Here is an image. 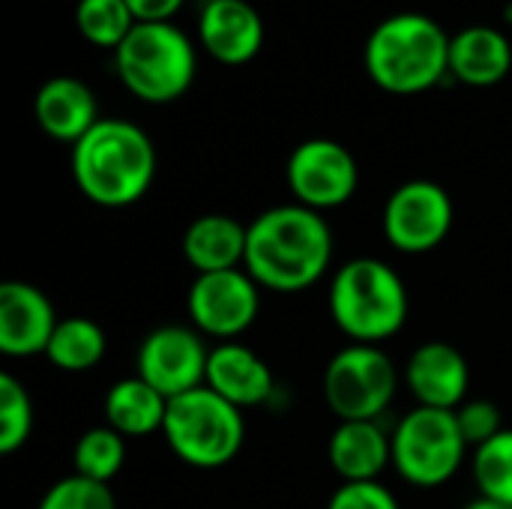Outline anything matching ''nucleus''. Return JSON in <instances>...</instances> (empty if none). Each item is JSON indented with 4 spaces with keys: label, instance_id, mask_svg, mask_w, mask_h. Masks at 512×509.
<instances>
[{
    "label": "nucleus",
    "instance_id": "obj_1",
    "mask_svg": "<svg viewBox=\"0 0 512 509\" xmlns=\"http://www.w3.org/2000/svg\"><path fill=\"white\" fill-rule=\"evenodd\" d=\"M333 261V231L318 210L279 204L249 222L243 270L267 291L297 294L312 288Z\"/></svg>",
    "mask_w": 512,
    "mask_h": 509
},
{
    "label": "nucleus",
    "instance_id": "obj_2",
    "mask_svg": "<svg viewBox=\"0 0 512 509\" xmlns=\"http://www.w3.org/2000/svg\"><path fill=\"white\" fill-rule=\"evenodd\" d=\"M72 177L81 195L117 210L141 201L156 177V147L132 120L102 117L72 147Z\"/></svg>",
    "mask_w": 512,
    "mask_h": 509
},
{
    "label": "nucleus",
    "instance_id": "obj_3",
    "mask_svg": "<svg viewBox=\"0 0 512 509\" xmlns=\"http://www.w3.org/2000/svg\"><path fill=\"white\" fill-rule=\"evenodd\" d=\"M363 63L384 93L417 96L450 75V36L432 15L396 12L369 33Z\"/></svg>",
    "mask_w": 512,
    "mask_h": 509
},
{
    "label": "nucleus",
    "instance_id": "obj_4",
    "mask_svg": "<svg viewBox=\"0 0 512 509\" xmlns=\"http://www.w3.org/2000/svg\"><path fill=\"white\" fill-rule=\"evenodd\" d=\"M330 318L357 345L393 339L411 312L408 285L381 258H351L330 282Z\"/></svg>",
    "mask_w": 512,
    "mask_h": 509
},
{
    "label": "nucleus",
    "instance_id": "obj_5",
    "mask_svg": "<svg viewBox=\"0 0 512 509\" xmlns=\"http://www.w3.org/2000/svg\"><path fill=\"white\" fill-rule=\"evenodd\" d=\"M114 69L135 99L165 105L192 87L198 54L192 39L174 21L135 24L114 51Z\"/></svg>",
    "mask_w": 512,
    "mask_h": 509
},
{
    "label": "nucleus",
    "instance_id": "obj_6",
    "mask_svg": "<svg viewBox=\"0 0 512 509\" xmlns=\"http://www.w3.org/2000/svg\"><path fill=\"white\" fill-rule=\"evenodd\" d=\"M162 435L183 465L216 471L240 456L246 423L240 408L216 396L210 387H198L168 402Z\"/></svg>",
    "mask_w": 512,
    "mask_h": 509
},
{
    "label": "nucleus",
    "instance_id": "obj_7",
    "mask_svg": "<svg viewBox=\"0 0 512 509\" xmlns=\"http://www.w3.org/2000/svg\"><path fill=\"white\" fill-rule=\"evenodd\" d=\"M468 450L471 447L462 438L456 411L417 405L393 432V468L417 489H438L450 483Z\"/></svg>",
    "mask_w": 512,
    "mask_h": 509
},
{
    "label": "nucleus",
    "instance_id": "obj_8",
    "mask_svg": "<svg viewBox=\"0 0 512 509\" xmlns=\"http://www.w3.org/2000/svg\"><path fill=\"white\" fill-rule=\"evenodd\" d=\"M399 390V372L381 345H345L324 369V402L339 423L378 420Z\"/></svg>",
    "mask_w": 512,
    "mask_h": 509
},
{
    "label": "nucleus",
    "instance_id": "obj_9",
    "mask_svg": "<svg viewBox=\"0 0 512 509\" xmlns=\"http://www.w3.org/2000/svg\"><path fill=\"white\" fill-rule=\"evenodd\" d=\"M285 177L297 204L318 213L348 204L360 186L357 159L333 138H309L297 144L288 156Z\"/></svg>",
    "mask_w": 512,
    "mask_h": 509
},
{
    "label": "nucleus",
    "instance_id": "obj_10",
    "mask_svg": "<svg viewBox=\"0 0 512 509\" xmlns=\"http://www.w3.org/2000/svg\"><path fill=\"white\" fill-rule=\"evenodd\" d=\"M453 219V198L432 180H408L384 204V234L390 246L405 255L438 249L453 231Z\"/></svg>",
    "mask_w": 512,
    "mask_h": 509
},
{
    "label": "nucleus",
    "instance_id": "obj_11",
    "mask_svg": "<svg viewBox=\"0 0 512 509\" xmlns=\"http://www.w3.org/2000/svg\"><path fill=\"white\" fill-rule=\"evenodd\" d=\"M186 309L201 336L234 342L243 336L261 309V285L246 270L201 273L189 285Z\"/></svg>",
    "mask_w": 512,
    "mask_h": 509
},
{
    "label": "nucleus",
    "instance_id": "obj_12",
    "mask_svg": "<svg viewBox=\"0 0 512 509\" xmlns=\"http://www.w3.org/2000/svg\"><path fill=\"white\" fill-rule=\"evenodd\" d=\"M210 351L195 327L165 324L144 336L135 360V375L156 387L168 402L204 387Z\"/></svg>",
    "mask_w": 512,
    "mask_h": 509
},
{
    "label": "nucleus",
    "instance_id": "obj_13",
    "mask_svg": "<svg viewBox=\"0 0 512 509\" xmlns=\"http://www.w3.org/2000/svg\"><path fill=\"white\" fill-rule=\"evenodd\" d=\"M60 318L45 291L30 282L0 285V351L6 357L45 354Z\"/></svg>",
    "mask_w": 512,
    "mask_h": 509
},
{
    "label": "nucleus",
    "instance_id": "obj_14",
    "mask_svg": "<svg viewBox=\"0 0 512 509\" xmlns=\"http://www.w3.org/2000/svg\"><path fill=\"white\" fill-rule=\"evenodd\" d=\"M405 384L417 399V405L456 411L462 402H468L471 369L456 345L435 339L414 348L405 366Z\"/></svg>",
    "mask_w": 512,
    "mask_h": 509
},
{
    "label": "nucleus",
    "instance_id": "obj_15",
    "mask_svg": "<svg viewBox=\"0 0 512 509\" xmlns=\"http://www.w3.org/2000/svg\"><path fill=\"white\" fill-rule=\"evenodd\" d=\"M204 51L222 66H246L264 48V18L249 0H210L198 18Z\"/></svg>",
    "mask_w": 512,
    "mask_h": 509
},
{
    "label": "nucleus",
    "instance_id": "obj_16",
    "mask_svg": "<svg viewBox=\"0 0 512 509\" xmlns=\"http://www.w3.org/2000/svg\"><path fill=\"white\" fill-rule=\"evenodd\" d=\"M33 114L39 129L63 144H78L102 117H99V102L96 93L72 75H57L48 78L33 99Z\"/></svg>",
    "mask_w": 512,
    "mask_h": 509
},
{
    "label": "nucleus",
    "instance_id": "obj_17",
    "mask_svg": "<svg viewBox=\"0 0 512 509\" xmlns=\"http://www.w3.org/2000/svg\"><path fill=\"white\" fill-rule=\"evenodd\" d=\"M204 387L243 411L264 405L273 396L276 381L270 366L252 348L240 342H219L216 348H210Z\"/></svg>",
    "mask_w": 512,
    "mask_h": 509
},
{
    "label": "nucleus",
    "instance_id": "obj_18",
    "mask_svg": "<svg viewBox=\"0 0 512 509\" xmlns=\"http://www.w3.org/2000/svg\"><path fill=\"white\" fill-rule=\"evenodd\" d=\"M327 459L342 483H375L393 465V435L378 420L339 423L330 435Z\"/></svg>",
    "mask_w": 512,
    "mask_h": 509
},
{
    "label": "nucleus",
    "instance_id": "obj_19",
    "mask_svg": "<svg viewBox=\"0 0 512 509\" xmlns=\"http://www.w3.org/2000/svg\"><path fill=\"white\" fill-rule=\"evenodd\" d=\"M246 240L249 225H240L234 216L225 213H204L183 231V258L186 264L201 273H222L240 270L246 261Z\"/></svg>",
    "mask_w": 512,
    "mask_h": 509
},
{
    "label": "nucleus",
    "instance_id": "obj_20",
    "mask_svg": "<svg viewBox=\"0 0 512 509\" xmlns=\"http://www.w3.org/2000/svg\"><path fill=\"white\" fill-rule=\"evenodd\" d=\"M512 69L510 39L489 24H474L450 36V75L468 87H492Z\"/></svg>",
    "mask_w": 512,
    "mask_h": 509
},
{
    "label": "nucleus",
    "instance_id": "obj_21",
    "mask_svg": "<svg viewBox=\"0 0 512 509\" xmlns=\"http://www.w3.org/2000/svg\"><path fill=\"white\" fill-rule=\"evenodd\" d=\"M165 414L168 399L138 375L111 384V390L105 393V420L123 438H144L162 432Z\"/></svg>",
    "mask_w": 512,
    "mask_h": 509
},
{
    "label": "nucleus",
    "instance_id": "obj_22",
    "mask_svg": "<svg viewBox=\"0 0 512 509\" xmlns=\"http://www.w3.org/2000/svg\"><path fill=\"white\" fill-rule=\"evenodd\" d=\"M105 348H108L105 330L90 318L72 315V318H63L57 324L45 357L54 369L81 375V372H90L102 363Z\"/></svg>",
    "mask_w": 512,
    "mask_h": 509
},
{
    "label": "nucleus",
    "instance_id": "obj_23",
    "mask_svg": "<svg viewBox=\"0 0 512 509\" xmlns=\"http://www.w3.org/2000/svg\"><path fill=\"white\" fill-rule=\"evenodd\" d=\"M72 462H75L78 477H87L93 483H111L123 471L126 438L120 432H114L108 423L93 426L78 438V444L72 450Z\"/></svg>",
    "mask_w": 512,
    "mask_h": 509
},
{
    "label": "nucleus",
    "instance_id": "obj_24",
    "mask_svg": "<svg viewBox=\"0 0 512 509\" xmlns=\"http://www.w3.org/2000/svg\"><path fill=\"white\" fill-rule=\"evenodd\" d=\"M135 15L126 0H78L75 6V27L78 33L105 51H117L123 39L135 27Z\"/></svg>",
    "mask_w": 512,
    "mask_h": 509
},
{
    "label": "nucleus",
    "instance_id": "obj_25",
    "mask_svg": "<svg viewBox=\"0 0 512 509\" xmlns=\"http://www.w3.org/2000/svg\"><path fill=\"white\" fill-rule=\"evenodd\" d=\"M474 483L480 498L512 507V429L474 450Z\"/></svg>",
    "mask_w": 512,
    "mask_h": 509
},
{
    "label": "nucleus",
    "instance_id": "obj_26",
    "mask_svg": "<svg viewBox=\"0 0 512 509\" xmlns=\"http://www.w3.org/2000/svg\"><path fill=\"white\" fill-rule=\"evenodd\" d=\"M33 432V402L27 387L3 372L0 375V453L12 456L18 453Z\"/></svg>",
    "mask_w": 512,
    "mask_h": 509
},
{
    "label": "nucleus",
    "instance_id": "obj_27",
    "mask_svg": "<svg viewBox=\"0 0 512 509\" xmlns=\"http://www.w3.org/2000/svg\"><path fill=\"white\" fill-rule=\"evenodd\" d=\"M36 509H117V501L108 483H93L87 477L69 474L42 495Z\"/></svg>",
    "mask_w": 512,
    "mask_h": 509
},
{
    "label": "nucleus",
    "instance_id": "obj_28",
    "mask_svg": "<svg viewBox=\"0 0 512 509\" xmlns=\"http://www.w3.org/2000/svg\"><path fill=\"white\" fill-rule=\"evenodd\" d=\"M456 423L462 429V438L471 450L489 444L492 438H498L507 426L501 417V408L492 399H468L456 408Z\"/></svg>",
    "mask_w": 512,
    "mask_h": 509
},
{
    "label": "nucleus",
    "instance_id": "obj_29",
    "mask_svg": "<svg viewBox=\"0 0 512 509\" xmlns=\"http://www.w3.org/2000/svg\"><path fill=\"white\" fill-rule=\"evenodd\" d=\"M327 509H399V501L378 480L375 483H342L330 495Z\"/></svg>",
    "mask_w": 512,
    "mask_h": 509
},
{
    "label": "nucleus",
    "instance_id": "obj_30",
    "mask_svg": "<svg viewBox=\"0 0 512 509\" xmlns=\"http://www.w3.org/2000/svg\"><path fill=\"white\" fill-rule=\"evenodd\" d=\"M186 0H126L138 24H153V21H171Z\"/></svg>",
    "mask_w": 512,
    "mask_h": 509
},
{
    "label": "nucleus",
    "instance_id": "obj_31",
    "mask_svg": "<svg viewBox=\"0 0 512 509\" xmlns=\"http://www.w3.org/2000/svg\"><path fill=\"white\" fill-rule=\"evenodd\" d=\"M462 509H512V507H507V504H498V501H489V498H477V501L465 504Z\"/></svg>",
    "mask_w": 512,
    "mask_h": 509
},
{
    "label": "nucleus",
    "instance_id": "obj_32",
    "mask_svg": "<svg viewBox=\"0 0 512 509\" xmlns=\"http://www.w3.org/2000/svg\"><path fill=\"white\" fill-rule=\"evenodd\" d=\"M507 18L512 21V0H510V6H507Z\"/></svg>",
    "mask_w": 512,
    "mask_h": 509
},
{
    "label": "nucleus",
    "instance_id": "obj_33",
    "mask_svg": "<svg viewBox=\"0 0 512 509\" xmlns=\"http://www.w3.org/2000/svg\"><path fill=\"white\" fill-rule=\"evenodd\" d=\"M204 3H210V0H204Z\"/></svg>",
    "mask_w": 512,
    "mask_h": 509
}]
</instances>
